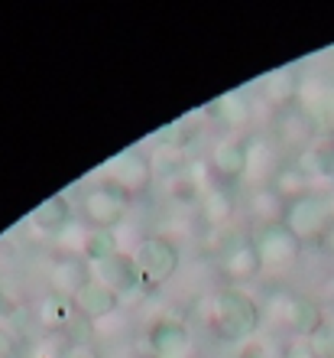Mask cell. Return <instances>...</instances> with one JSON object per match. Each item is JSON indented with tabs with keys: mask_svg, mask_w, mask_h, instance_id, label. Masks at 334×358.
Wrapping results in <instances>:
<instances>
[{
	"mask_svg": "<svg viewBox=\"0 0 334 358\" xmlns=\"http://www.w3.org/2000/svg\"><path fill=\"white\" fill-rule=\"evenodd\" d=\"M263 326V310L243 287H224L211 300V332L221 342H250Z\"/></svg>",
	"mask_w": 334,
	"mask_h": 358,
	"instance_id": "cell-1",
	"label": "cell"
},
{
	"mask_svg": "<svg viewBox=\"0 0 334 358\" xmlns=\"http://www.w3.org/2000/svg\"><path fill=\"white\" fill-rule=\"evenodd\" d=\"M282 225H286L302 245H315V241L321 245L328 235V228L334 225V202L312 189L305 196H298L296 202H289Z\"/></svg>",
	"mask_w": 334,
	"mask_h": 358,
	"instance_id": "cell-2",
	"label": "cell"
},
{
	"mask_svg": "<svg viewBox=\"0 0 334 358\" xmlns=\"http://www.w3.org/2000/svg\"><path fill=\"white\" fill-rule=\"evenodd\" d=\"M179 245L166 235H143L133 248V264L139 271L143 290H159L162 283H169L179 271Z\"/></svg>",
	"mask_w": 334,
	"mask_h": 358,
	"instance_id": "cell-3",
	"label": "cell"
},
{
	"mask_svg": "<svg viewBox=\"0 0 334 358\" xmlns=\"http://www.w3.org/2000/svg\"><path fill=\"white\" fill-rule=\"evenodd\" d=\"M133 199L127 192H121L111 182H94L82 192V222L91 231H114L127 218V208H130Z\"/></svg>",
	"mask_w": 334,
	"mask_h": 358,
	"instance_id": "cell-4",
	"label": "cell"
},
{
	"mask_svg": "<svg viewBox=\"0 0 334 358\" xmlns=\"http://www.w3.org/2000/svg\"><path fill=\"white\" fill-rule=\"evenodd\" d=\"M253 245H257V255L263 261V271H273V273L292 271L298 264V257H302V248H305L282 222L260 225L257 235H253Z\"/></svg>",
	"mask_w": 334,
	"mask_h": 358,
	"instance_id": "cell-5",
	"label": "cell"
},
{
	"mask_svg": "<svg viewBox=\"0 0 334 358\" xmlns=\"http://www.w3.org/2000/svg\"><path fill=\"white\" fill-rule=\"evenodd\" d=\"M156 179V166L143 150H123L117 153L107 166L101 170V182H111L121 192H127L130 199L143 196Z\"/></svg>",
	"mask_w": 334,
	"mask_h": 358,
	"instance_id": "cell-6",
	"label": "cell"
},
{
	"mask_svg": "<svg viewBox=\"0 0 334 358\" xmlns=\"http://www.w3.org/2000/svg\"><path fill=\"white\" fill-rule=\"evenodd\" d=\"M146 345L153 358H192L195 355V336L182 316L162 313L146 326Z\"/></svg>",
	"mask_w": 334,
	"mask_h": 358,
	"instance_id": "cell-7",
	"label": "cell"
},
{
	"mask_svg": "<svg viewBox=\"0 0 334 358\" xmlns=\"http://www.w3.org/2000/svg\"><path fill=\"white\" fill-rule=\"evenodd\" d=\"M269 313H273L296 339H312L328 320L325 310H321L312 296H302V293H279L276 300H273V310Z\"/></svg>",
	"mask_w": 334,
	"mask_h": 358,
	"instance_id": "cell-8",
	"label": "cell"
},
{
	"mask_svg": "<svg viewBox=\"0 0 334 358\" xmlns=\"http://www.w3.org/2000/svg\"><path fill=\"white\" fill-rule=\"evenodd\" d=\"M247 153H250V137L243 134H224L221 141L211 147L208 157V170L218 186H237V179L247 173Z\"/></svg>",
	"mask_w": 334,
	"mask_h": 358,
	"instance_id": "cell-9",
	"label": "cell"
},
{
	"mask_svg": "<svg viewBox=\"0 0 334 358\" xmlns=\"http://www.w3.org/2000/svg\"><path fill=\"white\" fill-rule=\"evenodd\" d=\"M273 131H276L279 143L282 147H289V150H308L312 147V141H315V121H312V114L302 108V104H289V108H279L276 121H273Z\"/></svg>",
	"mask_w": 334,
	"mask_h": 358,
	"instance_id": "cell-10",
	"label": "cell"
},
{
	"mask_svg": "<svg viewBox=\"0 0 334 358\" xmlns=\"http://www.w3.org/2000/svg\"><path fill=\"white\" fill-rule=\"evenodd\" d=\"M91 273H94V280H101L104 287L114 290L121 300L127 296V293H133V290L143 287L139 271H137V264H133V255H127V251H117V255L91 264Z\"/></svg>",
	"mask_w": 334,
	"mask_h": 358,
	"instance_id": "cell-11",
	"label": "cell"
},
{
	"mask_svg": "<svg viewBox=\"0 0 334 358\" xmlns=\"http://www.w3.org/2000/svg\"><path fill=\"white\" fill-rule=\"evenodd\" d=\"M94 273H91V264L84 261L82 255H59L52 264H49V287L52 293L59 296H68L75 300L82 293L84 283H91Z\"/></svg>",
	"mask_w": 334,
	"mask_h": 358,
	"instance_id": "cell-12",
	"label": "cell"
},
{
	"mask_svg": "<svg viewBox=\"0 0 334 358\" xmlns=\"http://www.w3.org/2000/svg\"><path fill=\"white\" fill-rule=\"evenodd\" d=\"M221 273L231 280V287H241V283H250L257 280L263 273V261L257 255V245H253V238L241 241V245H234L227 255L221 257Z\"/></svg>",
	"mask_w": 334,
	"mask_h": 358,
	"instance_id": "cell-13",
	"label": "cell"
},
{
	"mask_svg": "<svg viewBox=\"0 0 334 358\" xmlns=\"http://www.w3.org/2000/svg\"><path fill=\"white\" fill-rule=\"evenodd\" d=\"M282 166L286 163H279V153L273 143L263 141V137H250V153H247V173H243V179L253 182V189L273 186V179H276V173Z\"/></svg>",
	"mask_w": 334,
	"mask_h": 358,
	"instance_id": "cell-14",
	"label": "cell"
},
{
	"mask_svg": "<svg viewBox=\"0 0 334 358\" xmlns=\"http://www.w3.org/2000/svg\"><path fill=\"white\" fill-rule=\"evenodd\" d=\"M72 303H75V313H82L84 320H91V322L111 320L114 313L121 310V296H117L114 290H107L101 280L84 283L82 293H78Z\"/></svg>",
	"mask_w": 334,
	"mask_h": 358,
	"instance_id": "cell-15",
	"label": "cell"
},
{
	"mask_svg": "<svg viewBox=\"0 0 334 358\" xmlns=\"http://www.w3.org/2000/svg\"><path fill=\"white\" fill-rule=\"evenodd\" d=\"M202 215L204 222H211V225H227L234 218V212H237V196H234L231 186H208L202 192Z\"/></svg>",
	"mask_w": 334,
	"mask_h": 358,
	"instance_id": "cell-16",
	"label": "cell"
},
{
	"mask_svg": "<svg viewBox=\"0 0 334 358\" xmlns=\"http://www.w3.org/2000/svg\"><path fill=\"white\" fill-rule=\"evenodd\" d=\"M68 222H72V202H68V196H49L46 202L39 208H33V215H29V225L39 228V231H49V235L62 231Z\"/></svg>",
	"mask_w": 334,
	"mask_h": 358,
	"instance_id": "cell-17",
	"label": "cell"
},
{
	"mask_svg": "<svg viewBox=\"0 0 334 358\" xmlns=\"http://www.w3.org/2000/svg\"><path fill=\"white\" fill-rule=\"evenodd\" d=\"M286 199L279 196L273 186H257L250 192V199H247V208H250V215L257 218V222H263V225H276V222H282L286 218Z\"/></svg>",
	"mask_w": 334,
	"mask_h": 358,
	"instance_id": "cell-18",
	"label": "cell"
},
{
	"mask_svg": "<svg viewBox=\"0 0 334 358\" xmlns=\"http://www.w3.org/2000/svg\"><path fill=\"white\" fill-rule=\"evenodd\" d=\"M302 85H305V78H298V69H279L266 78V98L279 108H289L298 101Z\"/></svg>",
	"mask_w": 334,
	"mask_h": 358,
	"instance_id": "cell-19",
	"label": "cell"
},
{
	"mask_svg": "<svg viewBox=\"0 0 334 358\" xmlns=\"http://www.w3.org/2000/svg\"><path fill=\"white\" fill-rule=\"evenodd\" d=\"M75 316V303L68 300V296H59V293L49 290L43 300H39L36 306V320L46 326V329H62V326H68Z\"/></svg>",
	"mask_w": 334,
	"mask_h": 358,
	"instance_id": "cell-20",
	"label": "cell"
},
{
	"mask_svg": "<svg viewBox=\"0 0 334 358\" xmlns=\"http://www.w3.org/2000/svg\"><path fill=\"white\" fill-rule=\"evenodd\" d=\"M273 189H276V192L286 199V202H296L298 196L312 192V179L298 170L296 163H286V166L276 173V179H273Z\"/></svg>",
	"mask_w": 334,
	"mask_h": 358,
	"instance_id": "cell-21",
	"label": "cell"
},
{
	"mask_svg": "<svg viewBox=\"0 0 334 358\" xmlns=\"http://www.w3.org/2000/svg\"><path fill=\"white\" fill-rule=\"evenodd\" d=\"M211 111L227 131H237V127H243V124L250 121V104H247L243 94H227L221 101H214Z\"/></svg>",
	"mask_w": 334,
	"mask_h": 358,
	"instance_id": "cell-22",
	"label": "cell"
},
{
	"mask_svg": "<svg viewBox=\"0 0 334 358\" xmlns=\"http://www.w3.org/2000/svg\"><path fill=\"white\" fill-rule=\"evenodd\" d=\"M117 251H121V245H117V235H114V231H88L84 248H82V257L88 261V264H98V261L117 255Z\"/></svg>",
	"mask_w": 334,
	"mask_h": 358,
	"instance_id": "cell-23",
	"label": "cell"
},
{
	"mask_svg": "<svg viewBox=\"0 0 334 358\" xmlns=\"http://www.w3.org/2000/svg\"><path fill=\"white\" fill-rule=\"evenodd\" d=\"M88 231H91V228L84 225L82 218H78V222H68L66 228H62V231H56V248H59V255H82V248H84V238H88Z\"/></svg>",
	"mask_w": 334,
	"mask_h": 358,
	"instance_id": "cell-24",
	"label": "cell"
},
{
	"mask_svg": "<svg viewBox=\"0 0 334 358\" xmlns=\"http://www.w3.org/2000/svg\"><path fill=\"white\" fill-rule=\"evenodd\" d=\"M237 358H282V352L266 339H250L241 345V355Z\"/></svg>",
	"mask_w": 334,
	"mask_h": 358,
	"instance_id": "cell-25",
	"label": "cell"
},
{
	"mask_svg": "<svg viewBox=\"0 0 334 358\" xmlns=\"http://www.w3.org/2000/svg\"><path fill=\"white\" fill-rule=\"evenodd\" d=\"M312 345H315L318 358H334V320H325V326L312 336Z\"/></svg>",
	"mask_w": 334,
	"mask_h": 358,
	"instance_id": "cell-26",
	"label": "cell"
},
{
	"mask_svg": "<svg viewBox=\"0 0 334 358\" xmlns=\"http://www.w3.org/2000/svg\"><path fill=\"white\" fill-rule=\"evenodd\" d=\"M20 349V339H17V332L10 329L7 322L0 320V358H13Z\"/></svg>",
	"mask_w": 334,
	"mask_h": 358,
	"instance_id": "cell-27",
	"label": "cell"
},
{
	"mask_svg": "<svg viewBox=\"0 0 334 358\" xmlns=\"http://www.w3.org/2000/svg\"><path fill=\"white\" fill-rule=\"evenodd\" d=\"M282 358H318V352L312 345V339H292L282 349Z\"/></svg>",
	"mask_w": 334,
	"mask_h": 358,
	"instance_id": "cell-28",
	"label": "cell"
},
{
	"mask_svg": "<svg viewBox=\"0 0 334 358\" xmlns=\"http://www.w3.org/2000/svg\"><path fill=\"white\" fill-rule=\"evenodd\" d=\"M13 313H17V306H13V300H10L7 293H0V320L7 322L10 316H13Z\"/></svg>",
	"mask_w": 334,
	"mask_h": 358,
	"instance_id": "cell-29",
	"label": "cell"
},
{
	"mask_svg": "<svg viewBox=\"0 0 334 358\" xmlns=\"http://www.w3.org/2000/svg\"><path fill=\"white\" fill-rule=\"evenodd\" d=\"M321 248H325L328 255H334V225L328 228V235H325V241H321Z\"/></svg>",
	"mask_w": 334,
	"mask_h": 358,
	"instance_id": "cell-30",
	"label": "cell"
},
{
	"mask_svg": "<svg viewBox=\"0 0 334 358\" xmlns=\"http://www.w3.org/2000/svg\"><path fill=\"white\" fill-rule=\"evenodd\" d=\"M331 296H334V277H331Z\"/></svg>",
	"mask_w": 334,
	"mask_h": 358,
	"instance_id": "cell-31",
	"label": "cell"
},
{
	"mask_svg": "<svg viewBox=\"0 0 334 358\" xmlns=\"http://www.w3.org/2000/svg\"><path fill=\"white\" fill-rule=\"evenodd\" d=\"M82 358H88V355H82Z\"/></svg>",
	"mask_w": 334,
	"mask_h": 358,
	"instance_id": "cell-32",
	"label": "cell"
}]
</instances>
